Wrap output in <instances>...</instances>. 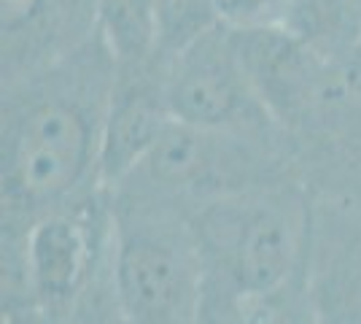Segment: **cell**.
Here are the masks:
<instances>
[{"mask_svg": "<svg viewBox=\"0 0 361 324\" xmlns=\"http://www.w3.org/2000/svg\"><path fill=\"white\" fill-rule=\"evenodd\" d=\"M116 57L94 30L73 52L3 84V235L103 195V136Z\"/></svg>", "mask_w": 361, "mask_h": 324, "instance_id": "6da1fadb", "label": "cell"}, {"mask_svg": "<svg viewBox=\"0 0 361 324\" xmlns=\"http://www.w3.org/2000/svg\"><path fill=\"white\" fill-rule=\"evenodd\" d=\"M202 263V300L259 297L307 281L313 192L305 179L232 192L189 214Z\"/></svg>", "mask_w": 361, "mask_h": 324, "instance_id": "7a4b0ae2", "label": "cell"}, {"mask_svg": "<svg viewBox=\"0 0 361 324\" xmlns=\"http://www.w3.org/2000/svg\"><path fill=\"white\" fill-rule=\"evenodd\" d=\"M108 195L114 281L127 324H200L202 263L189 211L133 181Z\"/></svg>", "mask_w": 361, "mask_h": 324, "instance_id": "3957f363", "label": "cell"}, {"mask_svg": "<svg viewBox=\"0 0 361 324\" xmlns=\"http://www.w3.org/2000/svg\"><path fill=\"white\" fill-rule=\"evenodd\" d=\"M291 179H305V173L286 130L229 133L173 119L154 152L124 181L151 189L192 214L216 198Z\"/></svg>", "mask_w": 361, "mask_h": 324, "instance_id": "277c9868", "label": "cell"}, {"mask_svg": "<svg viewBox=\"0 0 361 324\" xmlns=\"http://www.w3.org/2000/svg\"><path fill=\"white\" fill-rule=\"evenodd\" d=\"M111 268L114 214L106 189L3 235V308L73 300Z\"/></svg>", "mask_w": 361, "mask_h": 324, "instance_id": "5b68a950", "label": "cell"}, {"mask_svg": "<svg viewBox=\"0 0 361 324\" xmlns=\"http://www.w3.org/2000/svg\"><path fill=\"white\" fill-rule=\"evenodd\" d=\"M165 100L176 122L205 130H283L256 92L229 25L213 28L165 60Z\"/></svg>", "mask_w": 361, "mask_h": 324, "instance_id": "8992f818", "label": "cell"}, {"mask_svg": "<svg viewBox=\"0 0 361 324\" xmlns=\"http://www.w3.org/2000/svg\"><path fill=\"white\" fill-rule=\"evenodd\" d=\"M310 294L316 324H361V165L318 173Z\"/></svg>", "mask_w": 361, "mask_h": 324, "instance_id": "52a82bcc", "label": "cell"}, {"mask_svg": "<svg viewBox=\"0 0 361 324\" xmlns=\"http://www.w3.org/2000/svg\"><path fill=\"white\" fill-rule=\"evenodd\" d=\"M173 114L165 100V60L116 62V81L103 136V186L114 189L154 152Z\"/></svg>", "mask_w": 361, "mask_h": 324, "instance_id": "ba28073f", "label": "cell"}, {"mask_svg": "<svg viewBox=\"0 0 361 324\" xmlns=\"http://www.w3.org/2000/svg\"><path fill=\"white\" fill-rule=\"evenodd\" d=\"M0 30L6 84L90 41L97 0H0Z\"/></svg>", "mask_w": 361, "mask_h": 324, "instance_id": "9c48e42d", "label": "cell"}, {"mask_svg": "<svg viewBox=\"0 0 361 324\" xmlns=\"http://www.w3.org/2000/svg\"><path fill=\"white\" fill-rule=\"evenodd\" d=\"M283 28L326 57H353L361 49V0H291Z\"/></svg>", "mask_w": 361, "mask_h": 324, "instance_id": "30bf717a", "label": "cell"}, {"mask_svg": "<svg viewBox=\"0 0 361 324\" xmlns=\"http://www.w3.org/2000/svg\"><path fill=\"white\" fill-rule=\"evenodd\" d=\"M200 324H316L310 276L275 294L202 300Z\"/></svg>", "mask_w": 361, "mask_h": 324, "instance_id": "8fae6325", "label": "cell"}, {"mask_svg": "<svg viewBox=\"0 0 361 324\" xmlns=\"http://www.w3.org/2000/svg\"><path fill=\"white\" fill-rule=\"evenodd\" d=\"M157 6L159 0H97V32L119 65L159 57Z\"/></svg>", "mask_w": 361, "mask_h": 324, "instance_id": "7c38bea8", "label": "cell"}, {"mask_svg": "<svg viewBox=\"0 0 361 324\" xmlns=\"http://www.w3.org/2000/svg\"><path fill=\"white\" fill-rule=\"evenodd\" d=\"M224 25L216 0H159L157 6V54L170 60L213 28Z\"/></svg>", "mask_w": 361, "mask_h": 324, "instance_id": "4fadbf2b", "label": "cell"}, {"mask_svg": "<svg viewBox=\"0 0 361 324\" xmlns=\"http://www.w3.org/2000/svg\"><path fill=\"white\" fill-rule=\"evenodd\" d=\"M291 0H216L221 22L229 28H275L283 25Z\"/></svg>", "mask_w": 361, "mask_h": 324, "instance_id": "5bb4252c", "label": "cell"}, {"mask_svg": "<svg viewBox=\"0 0 361 324\" xmlns=\"http://www.w3.org/2000/svg\"><path fill=\"white\" fill-rule=\"evenodd\" d=\"M359 52H361V49H359Z\"/></svg>", "mask_w": 361, "mask_h": 324, "instance_id": "9a60e30c", "label": "cell"}]
</instances>
